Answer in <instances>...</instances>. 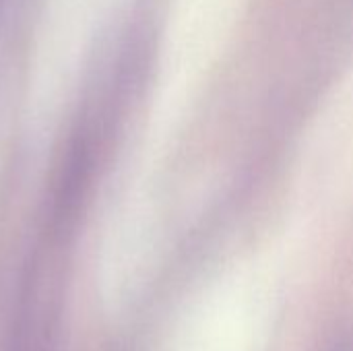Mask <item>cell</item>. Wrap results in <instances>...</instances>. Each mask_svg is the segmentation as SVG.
Listing matches in <instances>:
<instances>
[{
  "instance_id": "obj_1",
  "label": "cell",
  "mask_w": 353,
  "mask_h": 351,
  "mask_svg": "<svg viewBox=\"0 0 353 351\" xmlns=\"http://www.w3.org/2000/svg\"><path fill=\"white\" fill-rule=\"evenodd\" d=\"M333 351H353V343H343V345L335 348Z\"/></svg>"
}]
</instances>
